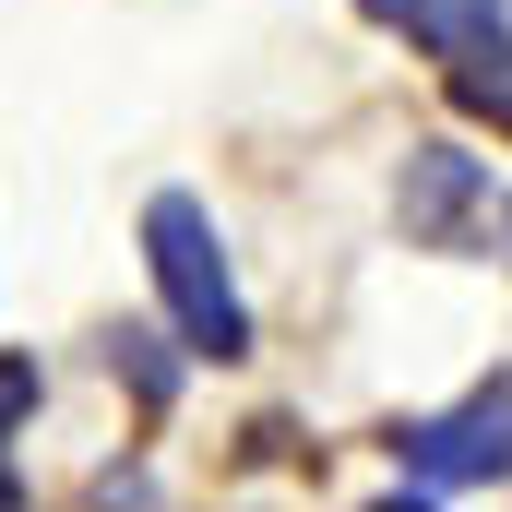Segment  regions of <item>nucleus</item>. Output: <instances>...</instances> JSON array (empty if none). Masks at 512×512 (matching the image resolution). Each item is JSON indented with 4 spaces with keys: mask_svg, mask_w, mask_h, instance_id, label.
<instances>
[{
    "mask_svg": "<svg viewBox=\"0 0 512 512\" xmlns=\"http://www.w3.org/2000/svg\"><path fill=\"white\" fill-rule=\"evenodd\" d=\"M501 239H512V203H501Z\"/></svg>",
    "mask_w": 512,
    "mask_h": 512,
    "instance_id": "1a4fd4ad",
    "label": "nucleus"
},
{
    "mask_svg": "<svg viewBox=\"0 0 512 512\" xmlns=\"http://www.w3.org/2000/svg\"><path fill=\"white\" fill-rule=\"evenodd\" d=\"M393 465L441 501V489H501L512 477V370H489L477 393L429 405V417H393Z\"/></svg>",
    "mask_w": 512,
    "mask_h": 512,
    "instance_id": "f03ea898",
    "label": "nucleus"
},
{
    "mask_svg": "<svg viewBox=\"0 0 512 512\" xmlns=\"http://www.w3.org/2000/svg\"><path fill=\"white\" fill-rule=\"evenodd\" d=\"M393 227H405V251H489L501 239V179L465 155V143H405V167H393Z\"/></svg>",
    "mask_w": 512,
    "mask_h": 512,
    "instance_id": "7ed1b4c3",
    "label": "nucleus"
},
{
    "mask_svg": "<svg viewBox=\"0 0 512 512\" xmlns=\"http://www.w3.org/2000/svg\"><path fill=\"white\" fill-rule=\"evenodd\" d=\"M370 24L393 36H417L429 60H453V48H477V36H512V0H358Z\"/></svg>",
    "mask_w": 512,
    "mask_h": 512,
    "instance_id": "20e7f679",
    "label": "nucleus"
},
{
    "mask_svg": "<svg viewBox=\"0 0 512 512\" xmlns=\"http://www.w3.org/2000/svg\"><path fill=\"white\" fill-rule=\"evenodd\" d=\"M143 274H155L167 334H179L191 358H251V298H239L227 227H215L191 191H155V203H143Z\"/></svg>",
    "mask_w": 512,
    "mask_h": 512,
    "instance_id": "f257e3e1",
    "label": "nucleus"
},
{
    "mask_svg": "<svg viewBox=\"0 0 512 512\" xmlns=\"http://www.w3.org/2000/svg\"><path fill=\"white\" fill-rule=\"evenodd\" d=\"M441 84H453V108H465V120L512 131V36H477V48H453V60H441Z\"/></svg>",
    "mask_w": 512,
    "mask_h": 512,
    "instance_id": "39448f33",
    "label": "nucleus"
},
{
    "mask_svg": "<svg viewBox=\"0 0 512 512\" xmlns=\"http://www.w3.org/2000/svg\"><path fill=\"white\" fill-rule=\"evenodd\" d=\"M36 393H48V370H36V358H0V512H24V477H12V429L36 417Z\"/></svg>",
    "mask_w": 512,
    "mask_h": 512,
    "instance_id": "0eeeda50",
    "label": "nucleus"
},
{
    "mask_svg": "<svg viewBox=\"0 0 512 512\" xmlns=\"http://www.w3.org/2000/svg\"><path fill=\"white\" fill-rule=\"evenodd\" d=\"M108 370L143 393V417H167V405H179V358H167V334H143V322H120V334H108Z\"/></svg>",
    "mask_w": 512,
    "mask_h": 512,
    "instance_id": "423d86ee",
    "label": "nucleus"
},
{
    "mask_svg": "<svg viewBox=\"0 0 512 512\" xmlns=\"http://www.w3.org/2000/svg\"><path fill=\"white\" fill-rule=\"evenodd\" d=\"M370 512H441V501H429V489H393V501H370Z\"/></svg>",
    "mask_w": 512,
    "mask_h": 512,
    "instance_id": "6e6552de",
    "label": "nucleus"
}]
</instances>
